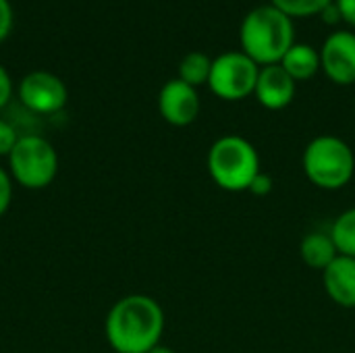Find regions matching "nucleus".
<instances>
[{
  "label": "nucleus",
  "mask_w": 355,
  "mask_h": 353,
  "mask_svg": "<svg viewBox=\"0 0 355 353\" xmlns=\"http://www.w3.org/2000/svg\"><path fill=\"white\" fill-rule=\"evenodd\" d=\"M164 312L160 304L141 293L125 295L110 308L104 335L116 353H150L160 345Z\"/></svg>",
  "instance_id": "1"
},
{
  "label": "nucleus",
  "mask_w": 355,
  "mask_h": 353,
  "mask_svg": "<svg viewBox=\"0 0 355 353\" xmlns=\"http://www.w3.org/2000/svg\"><path fill=\"white\" fill-rule=\"evenodd\" d=\"M241 52L248 54L258 67L279 64L287 50L295 44L293 19L277 6L260 4L252 8L239 27Z\"/></svg>",
  "instance_id": "2"
},
{
  "label": "nucleus",
  "mask_w": 355,
  "mask_h": 353,
  "mask_svg": "<svg viewBox=\"0 0 355 353\" xmlns=\"http://www.w3.org/2000/svg\"><path fill=\"white\" fill-rule=\"evenodd\" d=\"M206 166L212 181L225 191H248L260 169L256 146L235 133L218 137L206 156Z\"/></svg>",
  "instance_id": "3"
},
{
  "label": "nucleus",
  "mask_w": 355,
  "mask_h": 353,
  "mask_svg": "<svg viewBox=\"0 0 355 353\" xmlns=\"http://www.w3.org/2000/svg\"><path fill=\"white\" fill-rule=\"evenodd\" d=\"M302 166L312 185L324 191H337L354 179L355 154L345 139L318 135L306 146Z\"/></svg>",
  "instance_id": "4"
},
{
  "label": "nucleus",
  "mask_w": 355,
  "mask_h": 353,
  "mask_svg": "<svg viewBox=\"0 0 355 353\" xmlns=\"http://www.w3.org/2000/svg\"><path fill=\"white\" fill-rule=\"evenodd\" d=\"M8 173L25 189H44L56 179L58 154L46 137L25 133L8 154Z\"/></svg>",
  "instance_id": "5"
},
{
  "label": "nucleus",
  "mask_w": 355,
  "mask_h": 353,
  "mask_svg": "<svg viewBox=\"0 0 355 353\" xmlns=\"http://www.w3.org/2000/svg\"><path fill=\"white\" fill-rule=\"evenodd\" d=\"M260 67L241 50L223 52L212 58V71L208 79L210 92L227 102H239L254 96Z\"/></svg>",
  "instance_id": "6"
},
{
  "label": "nucleus",
  "mask_w": 355,
  "mask_h": 353,
  "mask_svg": "<svg viewBox=\"0 0 355 353\" xmlns=\"http://www.w3.org/2000/svg\"><path fill=\"white\" fill-rule=\"evenodd\" d=\"M19 102L31 114H56L67 106L69 89L64 81L50 71L27 73L17 87Z\"/></svg>",
  "instance_id": "7"
},
{
  "label": "nucleus",
  "mask_w": 355,
  "mask_h": 353,
  "mask_svg": "<svg viewBox=\"0 0 355 353\" xmlns=\"http://www.w3.org/2000/svg\"><path fill=\"white\" fill-rule=\"evenodd\" d=\"M320 71L337 85L355 83V31L337 29L320 48Z\"/></svg>",
  "instance_id": "8"
},
{
  "label": "nucleus",
  "mask_w": 355,
  "mask_h": 353,
  "mask_svg": "<svg viewBox=\"0 0 355 353\" xmlns=\"http://www.w3.org/2000/svg\"><path fill=\"white\" fill-rule=\"evenodd\" d=\"M158 110H160V117L173 127L191 125L200 114L198 89L181 81L179 77L166 81L158 94Z\"/></svg>",
  "instance_id": "9"
},
{
  "label": "nucleus",
  "mask_w": 355,
  "mask_h": 353,
  "mask_svg": "<svg viewBox=\"0 0 355 353\" xmlns=\"http://www.w3.org/2000/svg\"><path fill=\"white\" fill-rule=\"evenodd\" d=\"M297 83L289 77V73L281 64L260 67V75L256 81L254 96L266 110H283L295 98Z\"/></svg>",
  "instance_id": "10"
},
{
  "label": "nucleus",
  "mask_w": 355,
  "mask_h": 353,
  "mask_svg": "<svg viewBox=\"0 0 355 353\" xmlns=\"http://www.w3.org/2000/svg\"><path fill=\"white\" fill-rule=\"evenodd\" d=\"M327 295L341 308H355V258L337 256L329 268L322 270Z\"/></svg>",
  "instance_id": "11"
},
{
  "label": "nucleus",
  "mask_w": 355,
  "mask_h": 353,
  "mask_svg": "<svg viewBox=\"0 0 355 353\" xmlns=\"http://www.w3.org/2000/svg\"><path fill=\"white\" fill-rule=\"evenodd\" d=\"M289 77L297 83V81H308L312 77L318 75L320 71V52L316 48H312L310 44H293L287 54L283 56V60L279 62Z\"/></svg>",
  "instance_id": "12"
},
{
  "label": "nucleus",
  "mask_w": 355,
  "mask_h": 353,
  "mask_svg": "<svg viewBox=\"0 0 355 353\" xmlns=\"http://www.w3.org/2000/svg\"><path fill=\"white\" fill-rule=\"evenodd\" d=\"M300 256L306 262V266L322 273L339 256V250H337L331 233L312 231V233H308L302 239V243H300Z\"/></svg>",
  "instance_id": "13"
},
{
  "label": "nucleus",
  "mask_w": 355,
  "mask_h": 353,
  "mask_svg": "<svg viewBox=\"0 0 355 353\" xmlns=\"http://www.w3.org/2000/svg\"><path fill=\"white\" fill-rule=\"evenodd\" d=\"M210 71H212V58L204 52H189L179 62V79L196 89L200 85H208Z\"/></svg>",
  "instance_id": "14"
},
{
  "label": "nucleus",
  "mask_w": 355,
  "mask_h": 353,
  "mask_svg": "<svg viewBox=\"0 0 355 353\" xmlns=\"http://www.w3.org/2000/svg\"><path fill=\"white\" fill-rule=\"evenodd\" d=\"M329 233L341 256L355 258V208H349L343 214H339Z\"/></svg>",
  "instance_id": "15"
},
{
  "label": "nucleus",
  "mask_w": 355,
  "mask_h": 353,
  "mask_svg": "<svg viewBox=\"0 0 355 353\" xmlns=\"http://www.w3.org/2000/svg\"><path fill=\"white\" fill-rule=\"evenodd\" d=\"M333 0H270L272 6H277L281 12H285L291 19H306V17H318Z\"/></svg>",
  "instance_id": "16"
},
{
  "label": "nucleus",
  "mask_w": 355,
  "mask_h": 353,
  "mask_svg": "<svg viewBox=\"0 0 355 353\" xmlns=\"http://www.w3.org/2000/svg\"><path fill=\"white\" fill-rule=\"evenodd\" d=\"M19 137H21V133L17 131V127L10 121L0 119V158L2 156L8 158V154L12 152V148H15Z\"/></svg>",
  "instance_id": "17"
},
{
  "label": "nucleus",
  "mask_w": 355,
  "mask_h": 353,
  "mask_svg": "<svg viewBox=\"0 0 355 353\" xmlns=\"http://www.w3.org/2000/svg\"><path fill=\"white\" fill-rule=\"evenodd\" d=\"M12 202V177L6 169L0 166V218L8 212Z\"/></svg>",
  "instance_id": "18"
},
{
  "label": "nucleus",
  "mask_w": 355,
  "mask_h": 353,
  "mask_svg": "<svg viewBox=\"0 0 355 353\" xmlns=\"http://www.w3.org/2000/svg\"><path fill=\"white\" fill-rule=\"evenodd\" d=\"M272 189H275V181H272V177L268 175V173H258L256 175V179L252 181V185H250V193L252 196H256V198H266V196H270L272 193Z\"/></svg>",
  "instance_id": "19"
},
{
  "label": "nucleus",
  "mask_w": 355,
  "mask_h": 353,
  "mask_svg": "<svg viewBox=\"0 0 355 353\" xmlns=\"http://www.w3.org/2000/svg\"><path fill=\"white\" fill-rule=\"evenodd\" d=\"M12 21H15V15H12L10 0H0V42L8 37L12 29Z\"/></svg>",
  "instance_id": "20"
},
{
  "label": "nucleus",
  "mask_w": 355,
  "mask_h": 353,
  "mask_svg": "<svg viewBox=\"0 0 355 353\" xmlns=\"http://www.w3.org/2000/svg\"><path fill=\"white\" fill-rule=\"evenodd\" d=\"M10 98H12V79L8 75V71L0 64V110L4 106H8Z\"/></svg>",
  "instance_id": "21"
},
{
  "label": "nucleus",
  "mask_w": 355,
  "mask_h": 353,
  "mask_svg": "<svg viewBox=\"0 0 355 353\" xmlns=\"http://www.w3.org/2000/svg\"><path fill=\"white\" fill-rule=\"evenodd\" d=\"M335 4L341 12L343 23L355 29V0H335Z\"/></svg>",
  "instance_id": "22"
},
{
  "label": "nucleus",
  "mask_w": 355,
  "mask_h": 353,
  "mask_svg": "<svg viewBox=\"0 0 355 353\" xmlns=\"http://www.w3.org/2000/svg\"><path fill=\"white\" fill-rule=\"evenodd\" d=\"M320 19H322V23H327L329 27H335V25H339V23H343V19H341V12H339V8H337V4H335V0L318 15Z\"/></svg>",
  "instance_id": "23"
},
{
  "label": "nucleus",
  "mask_w": 355,
  "mask_h": 353,
  "mask_svg": "<svg viewBox=\"0 0 355 353\" xmlns=\"http://www.w3.org/2000/svg\"><path fill=\"white\" fill-rule=\"evenodd\" d=\"M150 353H175L171 347H166V345H158V347H154Z\"/></svg>",
  "instance_id": "24"
}]
</instances>
